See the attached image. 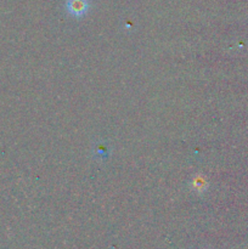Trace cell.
Segmentation results:
<instances>
[{
	"instance_id": "6da1fadb",
	"label": "cell",
	"mask_w": 248,
	"mask_h": 249,
	"mask_svg": "<svg viewBox=\"0 0 248 249\" xmlns=\"http://www.w3.org/2000/svg\"><path fill=\"white\" fill-rule=\"evenodd\" d=\"M66 9L72 16L82 17L89 10V0H67Z\"/></svg>"
},
{
	"instance_id": "7a4b0ae2",
	"label": "cell",
	"mask_w": 248,
	"mask_h": 249,
	"mask_svg": "<svg viewBox=\"0 0 248 249\" xmlns=\"http://www.w3.org/2000/svg\"><path fill=\"white\" fill-rule=\"evenodd\" d=\"M207 186V182L204 181V180H195L194 181V187L196 190H198V191H203L204 187Z\"/></svg>"
}]
</instances>
